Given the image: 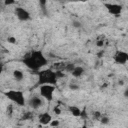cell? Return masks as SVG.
Wrapping results in <instances>:
<instances>
[{
	"instance_id": "1",
	"label": "cell",
	"mask_w": 128,
	"mask_h": 128,
	"mask_svg": "<svg viewBox=\"0 0 128 128\" xmlns=\"http://www.w3.org/2000/svg\"><path fill=\"white\" fill-rule=\"evenodd\" d=\"M22 62L28 69L37 72L48 64V59L41 50H33L23 57Z\"/></svg>"
},
{
	"instance_id": "14",
	"label": "cell",
	"mask_w": 128,
	"mask_h": 128,
	"mask_svg": "<svg viewBox=\"0 0 128 128\" xmlns=\"http://www.w3.org/2000/svg\"><path fill=\"white\" fill-rule=\"evenodd\" d=\"M6 115L11 118L13 116V105H8L6 108Z\"/></svg>"
},
{
	"instance_id": "29",
	"label": "cell",
	"mask_w": 128,
	"mask_h": 128,
	"mask_svg": "<svg viewBox=\"0 0 128 128\" xmlns=\"http://www.w3.org/2000/svg\"><path fill=\"white\" fill-rule=\"evenodd\" d=\"M57 128H59V127H57Z\"/></svg>"
},
{
	"instance_id": "10",
	"label": "cell",
	"mask_w": 128,
	"mask_h": 128,
	"mask_svg": "<svg viewBox=\"0 0 128 128\" xmlns=\"http://www.w3.org/2000/svg\"><path fill=\"white\" fill-rule=\"evenodd\" d=\"M84 72H85V69L82 66H75V68L73 69L71 74L74 78H80L84 74Z\"/></svg>"
},
{
	"instance_id": "6",
	"label": "cell",
	"mask_w": 128,
	"mask_h": 128,
	"mask_svg": "<svg viewBox=\"0 0 128 128\" xmlns=\"http://www.w3.org/2000/svg\"><path fill=\"white\" fill-rule=\"evenodd\" d=\"M113 60L116 64L125 65L128 62V53L122 50H117L113 55Z\"/></svg>"
},
{
	"instance_id": "4",
	"label": "cell",
	"mask_w": 128,
	"mask_h": 128,
	"mask_svg": "<svg viewBox=\"0 0 128 128\" xmlns=\"http://www.w3.org/2000/svg\"><path fill=\"white\" fill-rule=\"evenodd\" d=\"M56 90L55 85H49V84H44V85H40L39 87V94L40 96L47 100L48 102H51L54 98V92Z\"/></svg>"
},
{
	"instance_id": "8",
	"label": "cell",
	"mask_w": 128,
	"mask_h": 128,
	"mask_svg": "<svg viewBox=\"0 0 128 128\" xmlns=\"http://www.w3.org/2000/svg\"><path fill=\"white\" fill-rule=\"evenodd\" d=\"M28 104H29V106H30L32 109L37 110V109H39L40 107H42V105H43V98H42L41 96L34 95V96H32V97L29 99Z\"/></svg>"
},
{
	"instance_id": "24",
	"label": "cell",
	"mask_w": 128,
	"mask_h": 128,
	"mask_svg": "<svg viewBox=\"0 0 128 128\" xmlns=\"http://www.w3.org/2000/svg\"><path fill=\"white\" fill-rule=\"evenodd\" d=\"M73 26H74L75 28H80V27H81V23H80L79 21H74V22H73Z\"/></svg>"
},
{
	"instance_id": "16",
	"label": "cell",
	"mask_w": 128,
	"mask_h": 128,
	"mask_svg": "<svg viewBox=\"0 0 128 128\" xmlns=\"http://www.w3.org/2000/svg\"><path fill=\"white\" fill-rule=\"evenodd\" d=\"M99 121L101 122V124H104V125H106V124H108V123H109V118H108L107 116H104V115H102Z\"/></svg>"
},
{
	"instance_id": "21",
	"label": "cell",
	"mask_w": 128,
	"mask_h": 128,
	"mask_svg": "<svg viewBox=\"0 0 128 128\" xmlns=\"http://www.w3.org/2000/svg\"><path fill=\"white\" fill-rule=\"evenodd\" d=\"M53 111H54V113H55V114H57V115L61 114V109H60L59 105H56V106L53 108Z\"/></svg>"
},
{
	"instance_id": "18",
	"label": "cell",
	"mask_w": 128,
	"mask_h": 128,
	"mask_svg": "<svg viewBox=\"0 0 128 128\" xmlns=\"http://www.w3.org/2000/svg\"><path fill=\"white\" fill-rule=\"evenodd\" d=\"M101 116H102V114H101L99 111H95V112L93 113V119H94V120L99 121L100 118H101Z\"/></svg>"
},
{
	"instance_id": "17",
	"label": "cell",
	"mask_w": 128,
	"mask_h": 128,
	"mask_svg": "<svg viewBox=\"0 0 128 128\" xmlns=\"http://www.w3.org/2000/svg\"><path fill=\"white\" fill-rule=\"evenodd\" d=\"M49 125H50L52 128H57V127H59V125H60V121H59V120H52Z\"/></svg>"
},
{
	"instance_id": "26",
	"label": "cell",
	"mask_w": 128,
	"mask_h": 128,
	"mask_svg": "<svg viewBox=\"0 0 128 128\" xmlns=\"http://www.w3.org/2000/svg\"><path fill=\"white\" fill-rule=\"evenodd\" d=\"M3 69H4V65L0 62V76H1V74H2V72H3Z\"/></svg>"
},
{
	"instance_id": "27",
	"label": "cell",
	"mask_w": 128,
	"mask_h": 128,
	"mask_svg": "<svg viewBox=\"0 0 128 128\" xmlns=\"http://www.w3.org/2000/svg\"><path fill=\"white\" fill-rule=\"evenodd\" d=\"M103 54H104V51L102 50L101 52H99V53H98V57H101V55H103Z\"/></svg>"
},
{
	"instance_id": "9",
	"label": "cell",
	"mask_w": 128,
	"mask_h": 128,
	"mask_svg": "<svg viewBox=\"0 0 128 128\" xmlns=\"http://www.w3.org/2000/svg\"><path fill=\"white\" fill-rule=\"evenodd\" d=\"M52 120H53V119H52V115H51L49 112H43V113H41V114L38 116V121H39V123H40L41 125H44V126L49 125Z\"/></svg>"
},
{
	"instance_id": "2",
	"label": "cell",
	"mask_w": 128,
	"mask_h": 128,
	"mask_svg": "<svg viewBox=\"0 0 128 128\" xmlns=\"http://www.w3.org/2000/svg\"><path fill=\"white\" fill-rule=\"evenodd\" d=\"M58 82L56 71L52 69H45L38 71V85H56Z\"/></svg>"
},
{
	"instance_id": "19",
	"label": "cell",
	"mask_w": 128,
	"mask_h": 128,
	"mask_svg": "<svg viewBox=\"0 0 128 128\" xmlns=\"http://www.w3.org/2000/svg\"><path fill=\"white\" fill-rule=\"evenodd\" d=\"M7 42L10 43V44H16L17 43V39L14 36H10V37L7 38Z\"/></svg>"
},
{
	"instance_id": "25",
	"label": "cell",
	"mask_w": 128,
	"mask_h": 128,
	"mask_svg": "<svg viewBox=\"0 0 128 128\" xmlns=\"http://www.w3.org/2000/svg\"><path fill=\"white\" fill-rule=\"evenodd\" d=\"M69 88H70L71 90H77V89L79 88V86H78V85H75V84H70Z\"/></svg>"
},
{
	"instance_id": "11",
	"label": "cell",
	"mask_w": 128,
	"mask_h": 128,
	"mask_svg": "<svg viewBox=\"0 0 128 128\" xmlns=\"http://www.w3.org/2000/svg\"><path fill=\"white\" fill-rule=\"evenodd\" d=\"M68 110H69V112L71 113V115L74 116V117H80V116H81V111H82V110H81L79 107L75 106V105L69 106V107H68Z\"/></svg>"
},
{
	"instance_id": "15",
	"label": "cell",
	"mask_w": 128,
	"mask_h": 128,
	"mask_svg": "<svg viewBox=\"0 0 128 128\" xmlns=\"http://www.w3.org/2000/svg\"><path fill=\"white\" fill-rule=\"evenodd\" d=\"M30 119H33V114L31 112H25L22 117V120H30Z\"/></svg>"
},
{
	"instance_id": "22",
	"label": "cell",
	"mask_w": 128,
	"mask_h": 128,
	"mask_svg": "<svg viewBox=\"0 0 128 128\" xmlns=\"http://www.w3.org/2000/svg\"><path fill=\"white\" fill-rule=\"evenodd\" d=\"M87 117H88V115H87L86 109L84 108V109L81 111V116H80V118H82V119H87Z\"/></svg>"
},
{
	"instance_id": "5",
	"label": "cell",
	"mask_w": 128,
	"mask_h": 128,
	"mask_svg": "<svg viewBox=\"0 0 128 128\" xmlns=\"http://www.w3.org/2000/svg\"><path fill=\"white\" fill-rule=\"evenodd\" d=\"M104 6L107 9L108 13L114 16H119L123 11V6L117 3H105Z\"/></svg>"
},
{
	"instance_id": "13",
	"label": "cell",
	"mask_w": 128,
	"mask_h": 128,
	"mask_svg": "<svg viewBox=\"0 0 128 128\" xmlns=\"http://www.w3.org/2000/svg\"><path fill=\"white\" fill-rule=\"evenodd\" d=\"M75 68V65L73 63H64V66H63V70L67 71V72H72L73 69Z\"/></svg>"
},
{
	"instance_id": "3",
	"label": "cell",
	"mask_w": 128,
	"mask_h": 128,
	"mask_svg": "<svg viewBox=\"0 0 128 128\" xmlns=\"http://www.w3.org/2000/svg\"><path fill=\"white\" fill-rule=\"evenodd\" d=\"M3 94L6 96V98H8L10 101H12L13 103H15L16 105H18L20 107H23L26 104V99H25L24 93L20 90L11 89V90L5 91Z\"/></svg>"
},
{
	"instance_id": "12",
	"label": "cell",
	"mask_w": 128,
	"mask_h": 128,
	"mask_svg": "<svg viewBox=\"0 0 128 128\" xmlns=\"http://www.w3.org/2000/svg\"><path fill=\"white\" fill-rule=\"evenodd\" d=\"M13 77H14V79L16 81L20 82V81H22L24 79V73L19 69H15L13 71Z\"/></svg>"
},
{
	"instance_id": "23",
	"label": "cell",
	"mask_w": 128,
	"mask_h": 128,
	"mask_svg": "<svg viewBox=\"0 0 128 128\" xmlns=\"http://www.w3.org/2000/svg\"><path fill=\"white\" fill-rule=\"evenodd\" d=\"M15 3H16V1H14V0H6V1H4V5H5V6L14 5Z\"/></svg>"
},
{
	"instance_id": "7",
	"label": "cell",
	"mask_w": 128,
	"mask_h": 128,
	"mask_svg": "<svg viewBox=\"0 0 128 128\" xmlns=\"http://www.w3.org/2000/svg\"><path fill=\"white\" fill-rule=\"evenodd\" d=\"M14 13L16 15V17L20 20V21H23V22H26V21H29L31 20V15L29 13L28 10H26L25 8L23 7H16L15 10H14Z\"/></svg>"
},
{
	"instance_id": "28",
	"label": "cell",
	"mask_w": 128,
	"mask_h": 128,
	"mask_svg": "<svg viewBox=\"0 0 128 128\" xmlns=\"http://www.w3.org/2000/svg\"><path fill=\"white\" fill-rule=\"evenodd\" d=\"M80 128H89V127H88V126H87L86 124H83V125H82V126H81Z\"/></svg>"
},
{
	"instance_id": "20",
	"label": "cell",
	"mask_w": 128,
	"mask_h": 128,
	"mask_svg": "<svg viewBox=\"0 0 128 128\" xmlns=\"http://www.w3.org/2000/svg\"><path fill=\"white\" fill-rule=\"evenodd\" d=\"M104 42H105L104 39H99V40L96 41V46L99 47V48H102L104 46Z\"/></svg>"
}]
</instances>
